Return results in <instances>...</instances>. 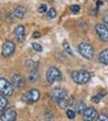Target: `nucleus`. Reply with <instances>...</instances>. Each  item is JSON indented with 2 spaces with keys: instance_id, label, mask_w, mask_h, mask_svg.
Instances as JSON below:
<instances>
[{
  "instance_id": "nucleus-31",
  "label": "nucleus",
  "mask_w": 108,
  "mask_h": 121,
  "mask_svg": "<svg viewBox=\"0 0 108 121\" xmlns=\"http://www.w3.org/2000/svg\"><path fill=\"white\" fill-rule=\"evenodd\" d=\"M48 2H50V3H52V2H54V0H47Z\"/></svg>"
},
{
  "instance_id": "nucleus-19",
  "label": "nucleus",
  "mask_w": 108,
  "mask_h": 121,
  "mask_svg": "<svg viewBox=\"0 0 108 121\" xmlns=\"http://www.w3.org/2000/svg\"><path fill=\"white\" fill-rule=\"evenodd\" d=\"M106 95H107V92H106L105 91H101V92L98 94L97 95H95V96L92 97V99H91L92 102L94 103H98L100 101H101V99H103Z\"/></svg>"
},
{
  "instance_id": "nucleus-15",
  "label": "nucleus",
  "mask_w": 108,
  "mask_h": 121,
  "mask_svg": "<svg viewBox=\"0 0 108 121\" xmlns=\"http://www.w3.org/2000/svg\"><path fill=\"white\" fill-rule=\"evenodd\" d=\"M25 14H26V8L25 7H23V6L17 7L15 9L14 12H13L14 16L17 19H23Z\"/></svg>"
},
{
  "instance_id": "nucleus-24",
  "label": "nucleus",
  "mask_w": 108,
  "mask_h": 121,
  "mask_svg": "<svg viewBox=\"0 0 108 121\" xmlns=\"http://www.w3.org/2000/svg\"><path fill=\"white\" fill-rule=\"evenodd\" d=\"M70 11H72V13H78L79 11H80V7L79 5H76V4H74V5H72L70 7Z\"/></svg>"
},
{
  "instance_id": "nucleus-28",
  "label": "nucleus",
  "mask_w": 108,
  "mask_h": 121,
  "mask_svg": "<svg viewBox=\"0 0 108 121\" xmlns=\"http://www.w3.org/2000/svg\"><path fill=\"white\" fill-rule=\"evenodd\" d=\"M103 21L106 23H107V24H108V12H107L105 15H104V16H103Z\"/></svg>"
},
{
  "instance_id": "nucleus-5",
  "label": "nucleus",
  "mask_w": 108,
  "mask_h": 121,
  "mask_svg": "<svg viewBox=\"0 0 108 121\" xmlns=\"http://www.w3.org/2000/svg\"><path fill=\"white\" fill-rule=\"evenodd\" d=\"M0 93L5 96L13 95V86L4 78H0Z\"/></svg>"
},
{
  "instance_id": "nucleus-29",
  "label": "nucleus",
  "mask_w": 108,
  "mask_h": 121,
  "mask_svg": "<svg viewBox=\"0 0 108 121\" xmlns=\"http://www.w3.org/2000/svg\"><path fill=\"white\" fill-rule=\"evenodd\" d=\"M33 37L34 38V39L39 38V37H41V34H40L39 32H35L33 34Z\"/></svg>"
},
{
  "instance_id": "nucleus-14",
  "label": "nucleus",
  "mask_w": 108,
  "mask_h": 121,
  "mask_svg": "<svg viewBox=\"0 0 108 121\" xmlns=\"http://www.w3.org/2000/svg\"><path fill=\"white\" fill-rule=\"evenodd\" d=\"M74 110L78 113H82L84 112V110L86 108V105L85 102H83L82 100H77L75 103H73L72 104Z\"/></svg>"
},
{
  "instance_id": "nucleus-13",
  "label": "nucleus",
  "mask_w": 108,
  "mask_h": 121,
  "mask_svg": "<svg viewBox=\"0 0 108 121\" xmlns=\"http://www.w3.org/2000/svg\"><path fill=\"white\" fill-rule=\"evenodd\" d=\"M57 103H58L59 107L61 109H66L68 107L72 106V104H73V99L71 98V97H68V95H67L64 98L57 101Z\"/></svg>"
},
{
  "instance_id": "nucleus-11",
  "label": "nucleus",
  "mask_w": 108,
  "mask_h": 121,
  "mask_svg": "<svg viewBox=\"0 0 108 121\" xmlns=\"http://www.w3.org/2000/svg\"><path fill=\"white\" fill-rule=\"evenodd\" d=\"M14 34L16 40L19 42H24L25 40V28L24 25L20 24L15 27L14 30Z\"/></svg>"
},
{
  "instance_id": "nucleus-7",
  "label": "nucleus",
  "mask_w": 108,
  "mask_h": 121,
  "mask_svg": "<svg viewBox=\"0 0 108 121\" xmlns=\"http://www.w3.org/2000/svg\"><path fill=\"white\" fill-rule=\"evenodd\" d=\"M15 49V44L11 40L6 41L2 48V55L4 57H9L14 53Z\"/></svg>"
},
{
  "instance_id": "nucleus-10",
  "label": "nucleus",
  "mask_w": 108,
  "mask_h": 121,
  "mask_svg": "<svg viewBox=\"0 0 108 121\" xmlns=\"http://www.w3.org/2000/svg\"><path fill=\"white\" fill-rule=\"evenodd\" d=\"M11 84H12L13 87H15V88L22 89L25 86V79L23 76L20 74H15L12 77Z\"/></svg>"
},
{
  "instance_id": "nucleus-16",
  "label": "nucleus",
  "mask_w": 108,
  "mask_h": 121,
  "mask_svg": "<svg viewBox=\"0 0 108 121\" xmlns=\"http://www.w3.org/2000/svg\"><path fill=\"white\" fill-rule=\"evenodd\" d=\"M25 65L29 69H30L31 71L32 70H37L38 68V62L34 61V60H31V59H28L25 61Z\"/></svg>"
},
{
  "instance_id": "nucleus-27",
  "label": "nucleus",
  "mask_w": 108,
  "mask_h": 121,
  "mask_svg": "<svg viewBox=\"0 0 108 121\" xmlns=\"http://www.w3.org/2000/svg\"><path fill=\"white\" fill-rule=\"evenodd\" d=\"M46 11H47V6L46 4L41 5L38 8V12L40 13V14H43V13L46 12Z\"/></svg>"
},
{
  "instance_id": "nucleus-18",
  "label": "nucleus",
  "mask_w": 108,
  "mask_h": 121,
  "mask_svg": "<svg viewBox=\"0 0 108 121\" xmlns=\"http://www.w3.org/2000/svg\"><path fill=\"white\" fill-rule=\"evenodd\" d=\"M39 77H40V76H39V73L38 72V69H37V70H32V71H31V73H30V74L29 75L28 79H29V81L30 82L34 83L39 79Z\"/></svg>"
},
{
  "instance_id": "nucleus-26",
  "label": "nucleus",
  "mask_w": 108,
  "mask_h": 121,
  "mask_svg": "<svg viewBox=\"0 0 108 121\" xmlns=\"http://www.w3.org/2000/svg\"><path fill=\"white\" fill-rule=\"evenodd\" d=\"M98 121H108V116L105 114H101L98 116L97 120Z\"/></svg>"
},
{
  "instance_id": "nucleus-3",
  "label": "nucleus",
  "mask_w": 108,
  "mask_h": 121,
  "mask_svg": "<svg viewBox=\"0 0 108 121\" xmlns=\"http://www.w3.org/2000/svg\"><path fill=\"white\" fill-rule=\"evenodd\" d=\"M46 79L49 83L53 84L55 82L60 81L62 79V73L60 70L56 67L51 66L47 69L46 72Z\"/></svg>"
},
{
  "instance_id": "nucleus-9",
  "label": "nucleus",
  "mask_w": 108,
  "mask_h": 121,
  "mask_svg": "<svg viewBox=\"0 0 108 121\" xmlns=\"http://www.w3.org/2000/svg\"><path fill=\"white\" fill-rule=\"evenodd\" d=\"M17 114L13 109L8 108L6 110L3 111L1 116H0V120L2 121H15L16 120Z\"/></svg>"
},
{
  "instance_id": "nucleus-1",
  "label": "nucleus",
  "mask_w": 108,
  "mask_h": 121,
  "mask_svg": "<svg viewBox=\"0 0 108 121\" xmlns=\"http://www.w3.org/2000/svg\"><path fill=\"white\" fill-rule=\"evenodd\" d=\"M72 78L77 84H85L90 80V73L86 70H76L72 73Z\"/></svg>"
},
{
  "instance_id": "nucleus-23",
  "label": "nucleus",
  "mask_w": 108,
  "mask_h": 121,
  "mask_svg": "<svg viewBox=\"0 0 108 121\" xmlns=\"http://www.w3.org/2000/svg\"><path fill=\"white\" fill-rule=\"evenodd\" d=\"M32 47L36 52H42V50H43L42 45H41L40 44H38V43H33Z\"/></svg>"
},
{
  "instance_id": "nucleus-17",
  "label": "nucleus",
  "mask_w": 108,
  "mask_h": 121,
  "mask_svg": "<svg viewBox=\"0 0 108 121\" xmlns=\"http://www.w3.org/2000/svg\"><path fill=\"white\" fill-rule=\"evenodd\" d=\"M99 60L104 65H108V49H104L100 52Z\"/></svg>"
},
{
  "instance_id": "nucleus-21",
  "label": "nucleus",
  "mask_w": 108,
  "mask_h": 121,
  "mask_svg": "<svg viewBox=\"0 0 108 121\" xmlns=\"http://www.w3.org/2000/svg\"><path fill=\"white\" fill-rule=\"evenodd\" d=\"M57 15V11L54 8H50L46 13V18L48 19H52L55 18Z\"/></svg>"
},
{
  "instance_id": "nucleus-22",
  "label": "nucleus",
  "mask_w": 108,
  "mask_h": 121,
  "mask_svg": "<svg viewBox=\"0 0 108 121\" xmlns=\"http://www.w3.org/2000/svg\"><path fill=\"white\" fill-rule=\"evenodd\" d=\"M63 47H64V50H65L68 54H70L71 56H73V52H72V48H71L69 43L67 41V40H64V43H63Z\"/></svg>"
},
{
  "instance_id": "nucleus-4",
  "label": "nucleus",
  "mask_w": 108,
  "mask_h": 121,
  "mask_svg": "<svg viewBox=\"0 0 108 121\" xmlns=\"http://www.w3.org/2000/svg\"><path fill=\"white\" fill-rule=\"evenodd\" d=\"M39 99H40V92L37 89H31L30 91H27L22 98L24 102L28 104L36 103Z\"/></svg>"
},
{
  "instance_id": "nucleus-30",
  "label": "nucleus",
  "mask_w": 108,
  "mask_h": 121,
  "mask_svg": "<svg viewBox=\"0 0 108 121\" xmlns=\"http://www.w3.org/2000/svg\"><path fill=\"white\" fill-rule=\"evenodd\" d=\"M103 1H100V0H98V1L97 2V5H98V7H99L100 5H103Z\"/></svg>"
},
{
  "instance_id": "nucleus-6",
  "label": "nucleus",
  "mask_w": 108,
  "mask_h": 121,
  "mask_svg": "<svg viewBox=\"0 0 108 121\" xmlns=\"http://www.w3.org/2000/svg\"><path fill=\"white\" fill-rule=\"evenodd\" d=\"M95 31L99 40L103 42L108 41V28L103 23H98L95 26Z\"/></svg>"
},
{
  "instance_id": "nucleus-20",
  "label": "nucleus",
  "mask_w": 108,
  "mask_h": 121,
  "mask_svg": "<svg viewBox=\"0 0 108 121\" xmlns=\"http://www.w3.org/2000/svg\"><path fill=\"white\" fill-rule=\"evenodd\" d=\"M7 99L3 95H0V112H3L7 105Z\"/></svg>"
},
{
  "instance_id": "nucleus-2",
  "label": "nucleus",
  "mask_w": 108,
  "mask_h": 121,
  "mask_svg": "<svg viewBox=\"0 0 108 121\" xmlns=\"http://www.w3.org/2000/svg\"><path fill=\"white\" fill-rule=\"evenodd\" d=\"M78 50L83 57H85L87 60H91L93 59V55H94V50L91 44H88V43L83 42L80 43L78 47Z\"/></svg>"
},
{
  "instance_id": "nucleus-12",
  "label": "nucleus",
  "mask_w": 108,
  "mask_h": 121,
  "mask_svg": "<svg viewBox=\"0 0 108 121\" xmlns=\"http://www.w3.org/2000/svg\"><path fill=\"white\" fill-rule=\"evenodd\" d=\"M65 96H67V92L64 89L62 88H55L52 91L50 97L54 101H59V99H61L63 98H64Z\"/></svg>"
},
{
  "instance_id": "nucleus-25",
  "label": "nucleus",
  "mask_w": 108,
  "mask_h": 121,
  "mask_svg": "<svg viewBox=\"0 0 108 121\" xmlns=\"http://www.w3.org/2000/svg\"><path fill=\"white\" fill-rule=\"evenodd\" d=\"M67 116L68 117V119L72 120V119L75 118L76 116V112L73 110H68L67 111Z\"/></svg>"
},
{
  "instance_id": "nucleus-8",
  "label": "nucleus",
  "mask_w": 108,
  "mask_h": 121,
  "mask_svg": "<svg viewBox=\"0 0 108 121\" xmlns=\"http://www.w3.org/2000/svg\"><path fill=\"white\" fill-rule=\"evenodd\" d=\"M81 114L85 121H93L97 120L98 112L93 107H86Z\"/></svg>"
}]
</instances>
